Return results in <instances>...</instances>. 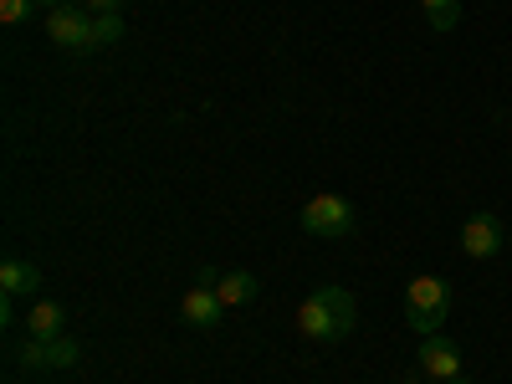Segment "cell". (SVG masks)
I'll list each match as a JSON object with an SVG mask.
<instances>
[{
    "label": "cell",
    "mask_w": 512,
    "mask_h": 384,
    "mask_svg": "<svg viewBox=\"0 0 512 384\" xmlns=\"http://www.w3.org/2000/svg\"><path fill=\"white\" fill-rule=\"evenodd\" d=\"M359 323V303H354V292L349 287H318L308 292L303 303H297V333L313 338V344H338V338H349Z\"/></svg>",
    "instance_id": "cell-1"
},
{
    "label": "cell",
    "mask_w": 512,
    "mask_h": 384,
    "mask_svg": "<svg viewBox=\"0 0 512 384\" xmlns=\"http://www.w3.org/2000/svg\"><path fill=\"white\" fill-rule=\"evenodd\" d=\"M446 313H451V282H446V277L420 272V277L405 282V323H410L420 338L441 333Z\"/></svg>",
    "instance_id": "cell-2"
},
{
    "label": "cell",
    "mask_w": 512,
    "mask_h": 384,
    "mask_svg": "<svg viewBox=\"0 0 512 384\" xmlns=\"http://www.w3.org/2000/svg\"><path fill=\"white\" fill-rule=\"evenodd\" d=\"M303 231L308 236H323V241H338V236H354V226H359V210L344 200V195H313L308 205H303Z\"/></svg>",
    "instance_id": "cell-3"
},
{
    "label": "cell",
    "mask_w": 512,
    "mask_h": 384,
    "mask_svg": "<svg viewBox=\"0 0 512 384\" xmlns=\"http://www.w3.org/2000/svg\"><path fill=\"white\" fill-rule=\"evenodd\" d=\"M47 36H52V47H62V52H98L93 11H77V6L47 11Z\"/></svg>",
    "instance_id": "cell-4"
},
{
    "label": "cell",
    "mask_w": 512,
    "mask_h": 384,
    "mask_svg": "<svg viewBox=\"0 0 512 384\" xmlns=\"http://www.w3.org/2000/svg\"><path fill=\"white\" fill-rule=\"evenodd\" d=\"M415 359H420V374H425V379H436V384H446V379H456V374H461V349L451 344L446 333L420 338Z\"/></svg>",
    "instance_id": "cell-5"
},
{
    "label": "cell",
    "mask_w": 512,
    "mask_h": 384,
    "mask_svg": "<svg viewBox=\"0 0 512 384\" xmlns=\"http://www.w3.org/2000/svg\"><path fill=\"white\" fill-rule=\"evenodd\" d=\"M502 221L497 216H487V210H482V216H466L461 221V251L466 256H472V262H492V256L502 251Z\"/></svg>",
    "instance_id": "cell-6"
},
{
    "label": "cell",
    "mask_w": 512,
    "mask_h": 384,
    "mask_svg": "<svg viewBox=\"0 0 512 384\" xmlns=\"http://www.w3.org/2000/svg\"><path fill=\"white\" fill-rule=\"evenodd\" d=\"M82 359V349L72 344V338H26L21 349V369H72Z\"/></svg>",
    "instance_id": "cell-7"
},
{
    "label": "cell",
    "mask_w": 512,
    "mask_h": 384,
    "mask_svg": "<svg viewBox=\"0 0 512 384\" xmlns=\"http://www.w3.org/2000/svg\"><path fill=\"white\" fill-rule=\"evenodd\" d=\"M180 318H185L190 328H216V323L226 318V303L216 297V287L195 282V287L185 292V303H180Z\"/></svg>",
    "instance_id": "cell-8"
},
{
    "label": "cell",
    "mask_w": 512,
    "mask_h": 384,
    "mask_svg": "<svg viewBox=\"0 0 512 384\" xmlns=\"http://www.w3.org/2000/svg\"><path fill=\"white\" fill-rule=\"evenodd\" d=\"M0 292L6 297H36L41 292V267L26 262V256H6V262H0Z\"/></svg>",
    "instance_id": "cell-9"
},
{
    "label": "cell",
    "mask_w": 512,
    "mask_h": 384,
    "mask_svg": "<svg viewBox=\"0 0 512 384\" xmlns=\"http://www.w3.org/2000/svg\"><path fill=\"white\" fill-rule=\"evenodd\" d=\"M62 328H67V308L62 303H52V297L31 303V313H26V333L31 338H62Z\"/></svg>",
    "instance_id": "cell-10"
},
{
    "label": "cell",
    "mask_w": 512,
    "mask_h": 384,
    "mask_svg": "<svg viewBox=\"0 0 512 384\" xmlns=\"http://www.w3.org/2000/svg\"><path fill=\"white\" fill-rule=\"evenodd\" d=\"M256 292H262V282H256L251 272H216V297H221L226 308L256 303Z\"/></svg>",
    "instance_id": "cell-11"
},
{
    "label": "cell",
    "mask_w": 512,
    "mask_h": 384,
    "mask_svg": "<svg viewBox=\"0 0 512 384\" xmlns=\"http://www.w3.org/2000/svg\"><path fill=\"white\" fill-rule=\"evenodd\" d=\"M425 21H431V31H456L461 26V0H420Z\"/></svg>",
    "instance_id": "cell-12"
},
{
    "label": "cell",
    "mask_w": 512,
    "mask_h": 384,
    "mask_svg": "<svg viewBox=\"0 0 512 384\" xmlns=\"http://www.w3.org/2000/svg\"><path fill=\"white\" fill-rule=\"evenodd\" d=\"M93 31H98V47H118V41H123V16L118 11L93 16Z\"/></svg>",
    "instance_id": "cell-13"
},
{
    "label": "cell",
    "mask_w": 512,
    "mask_h": 384,
    "mask_svg": "<svg viewBox=\"0 0 512 384\" xmlns=\"http://www.w3.org/2000/svg\"><path fill=\"white\" fill-rule=\"evenodd\" d=\"M31 16H36V0H0V21L6 26H21Z\"/></svg>",
    "instance_id": "cell-14"
},
{
    "label": "cell",
    "mask_w": 512,
    "mask_h": 384,
    "mask_svg": "<svg viewBox=\"0 0 512 384\" xmlns=\"http://www.w3.org/2000/svg\"><path fill=\"white\" fill-rule=\"evenodd\" d=\"M82 6H88L93 16H108V11H123V6H128V0H82Z\"/></svg>",
    "instance_id": "cell-15"
},
{
    "label": "cell",
    "mask_w": 512,
    "mask_h": 384,
    "mask_svg": "<svg viewBox=\"0 0 512 384\" xmlns=\"http://www.w3.org/2000/svg\"><path fill=\"white\" fill-rule=\"evenodd\" d=\"M16 303H21V297H6V292H0V323H16Z\"/></svg>",
    "instance_id": "cell-16"
},
{
    "label": "cell",
    "mask_w": 512,
    "mask_h": 384,
    "mask_svg": "<svg viewBox=\"0 0 512 384\" xmlns=\"http://www.w3.org/2000/svg\"><path fill=\"white\" fill-rule=\"evenodd\" d=\"M62 6H82V0H36V11H62Z\"/></svg>",
    "instance_id": "cell-17"
},
{
    "label": "cell",
    "mask_w": 512,
    "mask_h": 384,
    "mask_svg": "<svg viewBox=\"0 0 512 384\" xmlns=\"http://www.w3.org/2000/svg\"><path fill=\"white\" fill-rule=\"evenodd\" d=\"M446 384H472V379H466V374H456V379H446Z\"/></svg>",
    "instance_id": "cell-18"
}]
</instances>
